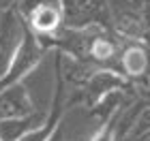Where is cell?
I'll return each mask as SVG.
<instances>
[{
	"label": "cell",
	"mask_w": 150,
	"mask_h": 141,
	"mask_svg": "<svg viewBox=\"0 0 150 141\" xmlns=\"http://www.w3.org/2000/svg\"><path fill=\"white\" fill-rule=\"evenodd\" d=\"M50 141H71V137L67 135V128H64V122L60 120L58 122V126H56V130L52 133V137H50Z\"/></svg>",
	"instance_id": "obj_12"
},
{
	"label": "cell",
	"mask_w": 150,
	"mask_h": 141,
	"mask_svg": "<svg viewBox=\"0 0 150 141\" xmlns=\"http://www.w3.org/2000/svg\"><path fill=\"white\" fill-rule=\"evenodd\" d=\"M110 22L114 30L129 41H142L148 34V15L133 0H110Z\"/></svg>",
	"instance_id": "obj_2"
},
{
	"label": "cell",
	"mask_w": 150,
	"mask_h": 141,
	"mask_svg": "<svg viewBox=\"0 0 150 141\" xmlns=\"http://www.w3.org/2000/svg\"><path fill=\"white\" fill-rule=\"evenodd\" d=\"M116 71L125 79H139L150 73V47L142 41H129L120 47Z\"/></svg>",
	"instance_id": "obj_6"
},
{
	"label": "cell",
	"mask_w": 150,
	"mask_h": 141,
	"mask_svg": "<svg viewBox=\"0 0 150 141\" xmlns=\"http://www.w3.org/2000/svg\"><path fill=\"white\" fill-rule=\"evenodd\" d=\"M32 113H37L35 98L30 96L28 86L24 81L0 90V120L26 118V116H32Z\"/></svg>",
	"instance_id": "obj_7"
},
{
	"label": "cell",
	"mask_w": 150,
	"mask_h": 141,
	"mask_svg": "<svg viewBox=\"0 0 150 141\" xmlns=\"http://www.w3.org/2000/svg\"><path fill=\"white\" fill-rule=\"evenodd\" d=\"M17 2H19V0H0V11L9 13V11H13L17 6Z\"/></svg>",
	"instance_id": "obj_13"
},
{
	"label": "cell",
	"mask_w": 150,
	"mask_h": 141,
	"mask_svg": "<svg viewBox=\"0 0 150 141\" xmlns=\"http://www.w3.org/2000/svg\"><path fill=\"white\" fill-rule=\"evenodd\" d=\"M144 11H146V15H150V0H144Z\"/></svg>",
	"instance_id": "obj_14"
},
{
	"label": "cell",
	"mask_w": 150,
	"mask_h": 141,
	"mask_svg": "<svg viewBox=\"0 0 150 141\" xmlns=\"http://www.w3.org/2000/svg\"><path fill=\"white\" fill-rule=\"evenodd\" d=\"M26 26L15 11H9L0 17V79L9 71L19 45L24 41Z\"/></svg>",
	"instance_id": "obj_5"
},
{
	"label": "cell",
	"mask_w": 150,
	"mask_h": 141,
	"mask_svg": "<svg viewBox=\"0 0 150 141\" xmlns=\"http://www.w3.org/2000/svg\"><path fill=\"white\" fill-rule=\"evenodd\" d=\"M47 120L45 113H32L26 118H11V120H0V141H22L30 130H35Z\"/></svg>",
	"instance_id": "obj_9"
},
{
	"label": "cell",
	"mask_w": 150,
	"mask_h": 141,
	"mask_svg": "<svg viewBox=\"0 0 150 141\" xmlns=\"http://www.w3.org/2000/svg\"><path fill=\"white\" fill-rule=\"evenodd\" d=\"M60 120H62V118H60V111L54 107L52 113H47V120H45V122L41 124V126H37L35 130H30L22 141H50L52 133L56 130V126H58Z\"/></svg>",
	"instance_id": "obj_10"
},
{
	"label": "cell",
	"mask_w": 150,
	"mask_h": 141,
	"mask_svg": "<svg viewBox=\"0 0 150 141\" xmlns=\"http://www.w3.org/2000/svg\"><path fill=\"white\" fill-rule=\"evenodd\" d=\"M13 11L24 22L26 30L41 41H54L64 28V13L60 0H19Z\"/></svg>",
	"instance_id": "obj_1"
},
{
	"label": "cell",
	"mask_w": 150,
	"mask_h": 141,
	"mask_svg": "<svg viewBox=\"0 0 150 141\" xmlns=\"http://www.w3.org/2000/svg\"><path fill=\"white\" fill-rule=\"evenodd\" d=\"M127 83V79L112 69H97L90 75V79L84 83V96L88 98V107H94L107 98L114 92H120L122 86Z\"/></svg>",
	"instance_id": "obj_8"
},
{
	"label": "cell",
	"mask_w": 150,
	"mask_h": 141,
	"mask_svg": "<svg viewBox=\"0 0 150 141\" xmlns=\"http://www.w3.org/2000/svg\"><path fill=\"white\" fill-rule=\"evenodd\" d=\"M43 53H45L43 41L37 39L32 32L26 30L24 41H22V45H19V49H17V53H15V58H13L9 71L4 73L2 79H0V90L9 88V86H15V83H22L24 79L41 64Z\"/></svg>",
	"instance_id": "obj_3"
},
{
	"label": "cell",
	"mask_w": 150,
	"mask_h": 141,
	"mask_svg": "<svg viewBox=\"0 0 150 141\" xmlns=\"http://www.w3.org/2000/svg\"><path fill=\"white\" fill-rule=\"evenodd\" d=\"M64 13V28H92L110 24V0H60Z\"/></svg>",
	"instance_id": "obj_4"
},
{
	"label": "cell",
	"mask_w": 150,
	"mask_h": 141,
	"mask_svg": "<svg viewBox=\"0 0 150 141\" xmlns=\"http://www.w3.org/2000/svg\"><path fill=\"white\" fill-rule=\"evenodd\" d=\"M88 141H118V113H116L110 122L101 124L99 130L94 133Z\"/></svg>",
	"instance_id": "obj_11"
}]
</instances>
